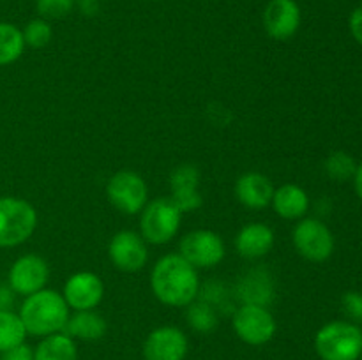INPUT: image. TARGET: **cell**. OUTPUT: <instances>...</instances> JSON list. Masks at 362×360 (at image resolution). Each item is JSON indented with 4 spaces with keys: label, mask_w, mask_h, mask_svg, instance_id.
Instances as JSON below:
<instances>
[{
    "label": "cell",
    "mask_w": 362,
    "mask_h": 360,
    "mask_svg": "<svg viewBox=\"0 0 362 360\" xmlns=\"http://www.w3.org/2000/svg\"><path fill=\"white\" fill-rule=\"evenodd\" d=\"M151 288L156 299L170 307H187L200 289L197 268L179 253L165 254L151 272Z\"/></svg>",
    "instance_id": "1"
},
{
    "label": "cell",
    "mask_w": 362,
    "mask_h": 360,
    "mask_svg": "<svg viewBox=\"0 0 362 360\" xmlns=\"http://www.w3.org/2000/svg\"><path fill=\"white\" fill-rule=\"evenodd\" d=\"M18 316L27 334L46 337L64 330L69 320V306L64 300L62 293L42 288L25 296Z\"/></svg>",
    "instance_id": "2"
},
{
    "label": "cell",
    "mask_w": 362,
    "mask_h": 360,
    "mask_svg": "<svg viewBox=\"0 0 362 360\" xmlns=\"http://www.w3.org/2000/svg\"><path fill=\"white\" fill-rule=\"evenodd\" d=\"M315 349L322 360H359L362 328L352 321H331L315 335Z\"/></svg>",
    "instance_id": "3"
},
{
    "label": "cell",
    "mask_w": 362,
    "mask_h": 360,
    "mask_svg": "<svg viewBox=\"0 0 362 360\" xmlns=\"http://www.w3.org/2000/svg\"><path fill=\"white\" fill-rule=\"evenodd\" d=\"M37 226L34 205L21 198H0V247H16L27 242Z\"/></svg>",
    "instance_id": "4"
},
{
    "label": "cell",
    "mask_w": 362,
    "mask_h": 360,
    "mask_svg": "<svg viewBox=\"0 0 362 360\" xmlns=\"http://www.w3.org/2000/svg\"><path fill=\"white\" fill-rule=\"evenodd\" d=\"M182 212L172 198H156L147 201L141 210L140 229L145 242L163 246L177 235L180 228Z\"/></svg>",
    "instance_id": "5"
},
{
    "label": "cell",
    "mask_w": 362,
    "mask_h": 360,
    "mask_svg": "<svg viewBox=\"0 0 362 360\" xmlns=\"http://www.w3.org/2000/svg\"><path fill=\"white\" fill-rule=\"evenodd\" d=\"M106 194L113 207L126 215H136L148 200V189L144 176L131 169H120L106 184Z\"/></svg>",
    "instance_id": "6"
},
{
    "label": "cell",
    "mask_w": 362,
    "mask_h": 360,
    "mask_svg": "<svg viewBox=\"0 0 362 360\" xmlns=\"http://www.w3.org/2000/svg\"><path fill=\"white\" fill-rule=\"evenodd\" d=\"M233 332L250 346H262L276 334V320L267 307L243 304L232 314Z\"/></svg>",
    "instance_id": "7"
},
{
    "label": "cell",
    "mask_w": 362,
    "mask_h": 360,
    "mask_svg": "<svg viewBox=\"0 0 362 360\" xmlns=\"http://www.w3.org/2000/svg\"><path fill=\"white\" fill-rule=\"evenodd\" d=\"M297 253L308 261L322 263L334 253V236L327 224L318 219H300L292 233Z\"/></svg>",
    "instance_id": "8"
},
{
    "label": "cell",
    "mask_w": 362,
    "mask_h": 360,
    "mask_svg": "<svg viewBox=\"0 0 362 360\" xmlns=\"http://www.w3.org/2000/svg\"><path fill=\"white\" fill-rule=\"evenodd\" d=\"M179 254L194 268H212L225 258V242L211 229H194L182 236Z\"/></svg>",
    "instance_id": "9"
},
{
    "label": "cell",
    "mask_w": 362,
    "mask_h": 360,
    "mask_svg": "<svg viewBox=\"0 0 362 360\" xmlns=\"http://www.w3.org/2000/svg\"><path fill=\"white\" fill-rule=\"evenodd\" d=\"M108 256L115 268L122 272H138L148 260L147 244L144 236L133 229H122L115 233L108 244Z\"/></svg>",
    "instance_id": "10"
},
{
    "label": "cell",
    "mask_w": 362,
    "mask_h": 360,
    "mask_svg": "<svg viewBox=\"0 0 362 360\" xmlns=\"http://www.w3.org/2000/svg\"><path fill=\"white\" fill-rule=\"evenodd\" d=\"M49 267L45 258L37 254H23L9 268V286L16 295L28 296L46 286Z\"/></svg>",
    "instance_id": "11"
},
{
    "label": "cell",
    "mask_w": 362,
    "mask_h": 360,
    "mask_svg": "<svg viewBox=\"0 0 362 360\" xmlns=\"http://www.w3.org/2000/svg\"><path fill=\"white\" fill-rule=\"evenodd\" d=\"M189 349L186 334L179 327L165 325L147 335L144 342L145 360H184Z\"/></svg>",
    "instance_id": "12"
},
{
    "label": "cell",
    "mask_w": 362,
    "mask_h": 360,
    "mask_svg": "<svg viewBox=\"0 0 362 360\" xmlns=\"http://www.w3.org/2000/svg\"><path fill=\"white\" fill-rule=\"evenodd\" d=\"M300 7L296 0H269L264 9V28L276 41H288L300 27Z\"/></svg>",
    "instance_id": "13"
},
{
    "label": "cell",
    "mask_w": 362,
    "mask_h": 360,
    "mask_svg": "<svg viewBox=\"0 0 362 360\" xmlns=\"http://www.w3.org/2000/svg\"><path fill=\"white\" fill-rule=\"evenodd\" d=\"M105 286L101 277L94 272H76L64 284L62 296L67 306L74 311H90L101 304Z\"/></svg>",
    "instance_id": "14"
},
{
    "label": "cell",
    "mask_w": 362,
    "mask_h": 360,
    "mask_svg": "<svg viewBox=\"0 0 362 360\" xmlns=\"http://www.w3.org/2000/svg\"><path fill=\"white\" fill-rule=\"evenodd\" d=\"M200 172L193 164H180L170 175V189H172L173 203L182 212L198 210L204 203L200 194Z\"/></svg>",
    "instance_id": "15"
},
{
    "label": "cell",
    "mask_w": 362,
    "mask_h": 360,
    "mask_svg": "<svg viewBox=\"0 0 362 360\" xmlns=\"http://www.w3.org/2000/svg\"><path fill=\"white\" fill-rule=\"evenodd\" d=\"M235 296L243 304H250V306H271L276 296L274 279H272L271 272L262 267L247 270L237 281Z\"/></svg>",
    "instance_id": "16"
},
{
    "label": "cell",
    "mask_w": 362,
    "mask_h": 360,
    "mask_svg": "<svg viewBox=\"0 0 362 360\" xmlns=\"http://www.w3.org/2000/svg\"><path fill=\"white\" fill-rule=\"evenodd\" d=\"M274 186L265 175L258 172H247L235 182V196L240 203L251 210H262L271 205Z\"/></svg>",
    "instance_id": "17"
},
{
    "label": "cell",
    "mask_w": 362,
    "mask_h": 360,
    "mask_svg": "<svg viewBox=\"0 0 362 360\" xmlns=\"http://www.w3.org/2000/svg\"><path fill=\"white\" fill-rule=\"evenodd\" d=\"M274 247V232L264 222L246 224L235 236V249L246 260H257L271 253Z\"/></svg>",
    "instance_id": "18"
},
{
    "label": "cell",
    "mask_w": 362,
    "mask_h": 360,
    "mask_svg": "<svg viewBox=\"0 0 362 360\" xmlns=\"http://www.w3.org/2000/svg\"><path fill=\"white\" fill-rule=\"evenodd\" d=\"M276 214L283 219H303L310 208V198L300 186L285 184L279 189H274L271 201Z\"/></svg>",
    "instance_id": "19"
},
{
    "label": "cell",
    "mask_w": 362,
    "mask_h": 360,
    "mask_svg": "<svg viewBox=\"0 0 362 360\" xmlns=\"http://www.w3.org/2000/svg\"><path fill=\"white\" fill-rule=\"evenodd\" d=\"M106 330H108V323L105 318L94 309L90 311H76V313L67 320L66 327H64V334H67L73 339H81V341H98V339L105 337Z\"/></svg>",
    "instance_id": "20"
},
{
    "label": "cell",
    "mask_w": 362,
    "mask_h": 360,
    "mask_svg": "<svg viewBox=\"0 0 362 360\" xmlns=\"http://www.w3.org/2000/svg\"><path fill=\"white\" fill-rule=\"evenodd\" d=\"M34 360H78L76 342L64 332L46 335L35 346Z\"/></svg>",
    "instance_id": "21"
},
{
    "label": "cell",
    "mask_w": 362,
    "mask_h": 360,
    "mask_svg": "<svg viewBox=\"0 0 362 360\" xmlns=\"http://www.w3.org/2000/svg\"><path fill=\"white\" fill-rule=\"evenodd\" d=\"M25 49L23 32L13 23L0 21V66L16 62Z\"/></svg>",
    "instance_id": "22"
},
{
    "label": "cell",
    "mask_w": 362,
    "mask_h": 360,
    "mask_svg": "<svg viewBox=\"0 0 362 360\" xmlns=\"http://www.w3.org/2000/svg\"><path fill=\"white\" fill-rule=\"evenodd\" d=\"M187 325L198 334H212L219 325V313L204 300H193L186 311Z\"/></svg>",
    "instance_id": "23"
},
{
    "label": "cell",
    "mask_w": 362,
    "mask_h": 360,
    "mask_svg": "<svg viewBox=\"0 0 362 360\" xmlns=\"http://www.w3.org/2000/svg\"><path fill=\"white\" fill-rule=\"evenodd\" d=\"M27 330L13 311H0V353L25 342Z\"/></svg>",
    "instance_id": "24"
},
{
    "label": "cell",
    "mask_w": 362,
    "mask_h": 360,
    "mask_svg": "<svg viewBox=\"0 0 362 360\" xmlns=\"http://www.w3.org/2000/svg\"><path fill=\"white\" fill-rule=\"evenodd\" d=\"M357 164L354 157L343 150L332 152L325 161V173L336 182H346V180L354 179Z\"/></svg>",
    "instance_id": "25"
},
{
    "label": "cell",
    "mask_w": 362,
    "mask_h": 360,
    "mask_svg": "<svg viewBox=\"0 0 362 360\" xmlns=\"http://www.w3.org/2000/svg\"><path fill=\"white\" fill-rule=\"evenodd\" d=\"M198 300L211 304L216 311H232V295H230L228 288L219 281H209L204 286L200 284L198 289ZM233 314V311H232Z\"/></svg>",
    "instance_id": "26"
},
{
    "label": "cell",
    "mask_w": 362,
    "mask_h": 360,
    "mask_svg": "<svg viewBox=\"0 0 362 360\" xmlns=\"http://www.w3.org/2000/svg\"><path fill=\"white\" fill-rule=\"evenodd\" d=\"M21 32H23L25 46H30V48H45L53 37L52 25H49L48 20H42V18L30 20Z\"/></svg>",
    "instance_id": "27"
},
{
    "label": "cell",
    "mask_w": 362,
    "mask_h": 360,
    "mask_svg": "<svg viewBox=\"0 0 362 360\" xmlns=\"http://www.w3.org/2000/svg\"><path fill=\"white\" fill-rule=\"evenodd\" d=\"M76 0H35V9L42 20H60L73 13Z\"/></svg>",
    "instance_id": "28"
},
{
    "label": "cell",
    "mask_w": 362,
    "mask_h": 360,
    "mask_svg": "<svg viewBox=\"0 0 362 360\" xmlns=\"http://www.w3.org/2000/svg\"><path fill=\"white\" fill-rule=\"evenodd\" d=\"M341 307L345 316L349 318L352 323H362V293L359 292H346L341 296Z\"/></svg>",
    "instance_id": "29"
},
{
    "label": "cell",
    "mask_w": 362,
    "mask_h": 360,
    "mask_svg": "<svg viewBox=\"0 0 362 360\" xmlns=\"http://www.w3.org/2000/svg\"><path fill=\"white\" fill-rule=\"evenodd\" d=\"M2 360H34V349L27 342H21V344L4 352Z\"/></svg>",
    "instance_id": "30"
},
{
    "label": "cell",
    "mask_w": 362,
    "mask_h": 360,
    "mask_svg": "<svg viewBox=\"0 0 362 360\" xmlns=\"http://www.w3.org/2000/svg\"><path fill=\"white\" fill-rule=\"evenodd\" d=\"M349 25H350V32H352L354 39H356L359 44H362V6L352 11Z\"/></svg>",
    "instance_id": "31"
},
{
    "label": "cell",
    "mask_w": 362,
    "mask_h": 360,
    "mask_svg": "<svg viewBox=\"0 0 362 360\" xmlns=\"http://www.w3.org/2000/svg\"><path fill=\"white\" fill-rule=\"evenodd\" d=\"M16 293L13 292L9 284H0V311H11L14 306Z\"/></svg>",
    "instance_id": "32"
},
{
    "label": "cell",
    "mask_w": 362,
    "mask_h": 360,
    "mask_svg": "<svg viewBox=\"0 0 362 360\" xmlns=\"http://www.w3.org/2000/svg\"><path fill=\"white\" fill-rule=\"evenodd\" d=\"M76 6L81 14H85V16H94V14L99 13L101 4H99V0H76Z\"/></svg>",
    "instance_id": "33"
},
{
    "label": "cell",
    "mask_w": 362,
    "mask_h": 360,
    "mask_svg": "<svg viewBox=\"0 0 362 360\" xmlns=\"http://www.w3.org/2000/svg\"><path fill=\"white\" fill-rule=\"evenodd\" d=\"M354 184H356V191L359 194V198L362 200V164L357 166L356 175H354Z\"/></svg>",
    "instance_id": "34"
},
{
    "label": "cell",
    "mask_w": 362,
    "mask_h": 360,
    "mask_svg": "<svg viewBox=\"0 0 362 360\" xmlns=\"http://www.w3.org/2000/svg\"><path fill=\"white\" fill-rule=\"evenodd\" d=\"M361 360H362V355H361Z\"/></svg>",
    "instance_id": "35"
}]
</instances>
